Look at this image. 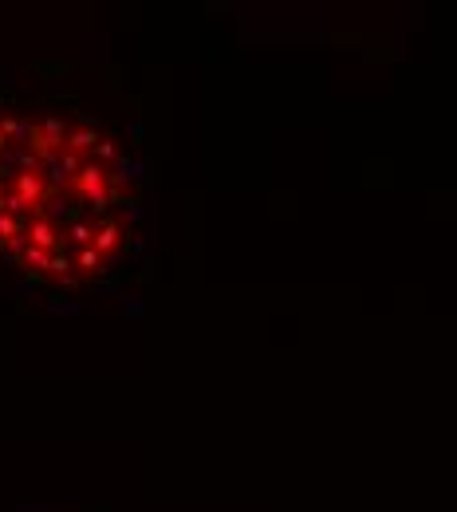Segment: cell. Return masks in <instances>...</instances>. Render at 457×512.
<instances>
[{"mask_svg": "<svg viewBox=\"0 0 457 512\" xmlns=\"http://www.w3.org/2000/svg\"><path fill=\"white\" fill-rule=\"evenodd\" d=\"M146 233V158L131 127L60 87L0 83V268L71 300L115 288Z\"/></svg>", "mask_w": 457, "mask_h": 512, "instance_id": "1", "label": "cell"}]
</instances>
